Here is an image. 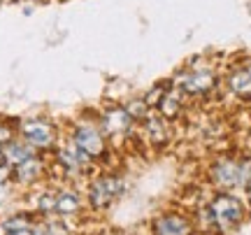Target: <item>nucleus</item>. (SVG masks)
<instances>
[{
    "label": "nucleus",
    "instance_id": "nucleus-2",
    "mask_svg": "<svg viewBox=\"0 0 251 235\" xmlns=\"http://www.w3.org/2000/svg\"><path fill=\"white\" fill-rule=\"evenodd\" d=\"M121 191H124V182L119 177H100V180L93 182V186L89 189V200L96 209H102L107 208Z\"/></svg>",
    "mask_w": 251,
    "mask_h": 235
},
{
    "label": "nucleus",
    "instance_id": "nucleus-12",
    "mask_svg": "<svg viewBox=\"0 0 251 235\" xmlns=\"http://www.w3.org/2000/svg\"><path fill=\"white\" fill-rule=\"evenodd\" d=\"M40 175H42V163H40V158H35V156L14 168V177H17L21 184H30V182H35Z\"/></svg>",
    "mask_w": 251,
    "mask_h": 235
},
{
    "label": "nucleus",
    "instance_id": "nucleus-11",
    "mask_svg": "<svg viewBox=\"0 0 251 235\" xmlns=\"http://www.w3.org/2000/svg\"><path fill=\"white\" fill-rule=\"evenodd\" d=\"M81 208V200L75 191H61L56 193V212L61 217H70V214H77Z\"/></svg>",
    "mask_w": 251,
    "mask_h": 235
},
{
    "label": "nucleus",
    "instance_id": "nucleus-15",
    "mask_svg": "<svg viewBox=\"0 0 251 235\" xmlns=\"http://www.w3.org/2000/svg\"><path fill=\"white\" fill-rule=\"evenodd\" d=\"M28 226H30V219H28L26 214H14V217L5 219V224H2V228H5V233H7V235L17 233V231L28 228Z\"/></svg>",
    "mask_w": 251,
    "mask_h": 235
},
{
    "label": "nucleus",
    "instance_id": "nucleus-7",
    "mask_svg": "<svg viewBox=\"0 0 251 235\" xmlns=\"http://www.w3.org/2000/svg\"><path fill=\"white\" fill-rule=\"evenodd\" d=\"M2 154H5V163L14 165V168L35 156L33 154V147L28 142H17V140H9L7 145H2Z\"/></svg>",
    "mask_w": 251,
    "mask_h": 235
},
{
    "label": "nucleus",
    "instance_id": "nucleus-8",
    "mask_svg": "<svg viewBox=\"0 0 251 235\" xmlns=\"http://www.w3.org/2000/svg\"><path fill=\"white\" fill-rule=\"evenodd\" d=\"M214 182L219 186L230 189L235 184H240V165L233 161H224L214 168Z\"/></svg>",
    "mask_w": 251,
    "mask_h": 235
},
{
    "label": "nucleus",
    "instance_id": "nucleus-14",
    "mask_svg": "<svg viewBox=\"0 0 251 235\" xmlns=\"http://www.w3.org/2000/svg\"><path fill=\"white\" fill-rule=\"evenodd\" d=\"M230 86H233V91H235V93H240V96L251 93V75L247 73V70H242V73H235L233 77H230Z\"/></svg>",
    "mask_w": 251,
    "mask_h": 235
},
{
    "label": "nucleus",
    "instance_id": "nucleus-23",
    "mask_svg": "<svg viewBox=\"0 0 251 235\" xmlns=\"http://www.w3.org/2000/svg\"><path fill=\"white\" fill-rule=\"evenodd\" d=\"M5 163V154H2V147H0V165Z\"/></svg>",
    "mask_w": 251,
    "mask_h": 235
},
{
    "label": "nucleus",
    "instance_id": "nucleus-5",
    "mask_svg": "<svg viewBox=\"0 0 251 235\" xmlns=\"http://www.w3.org/2000/svg\"><path fill=\"white\" fill-rule=\"evenodd\" d=\"M156 235H191V226L188 221L179 214H168V217H161L153 226Z\"/></svg>",
    "mask_w": 251,
    "mask_h": 235
},
{
    "label": "nucleus",
    "instance_id": "nucleus-22",
    "mask_svg": "<svg viewBox=\"0 0 251 235\" xmlns=\"http://www.w3.org/2000/svg\"><path fill=\"white\" fill-rule=\"evenodd\" d=\"M5 200H7V186H5V184H0V205H2Z\"/></svg>",
    "mask_w": 251,
    "mask_h": 235
},
{
    "label": "nucleus",
    "instance_id": "nucleus-16",
    "mask_svg": "<svg viewBox=\"0 0 251 235\" xmlns=\"http://www.w3.org/2000/svg\"><path fill=\"white\" fill-rule=\"evenodd\" d=\"M37 209H40V212H45V214L56 212V193H51V191L40 193V198H37Z\"/></svg>",
    "mask_w": 251,
    "mask_h": 235
},
{
    "label": "nucleus",
    "instance_id": "nucleus-20",
    "mask_svg": "<svg viewBox=\"0 0 251 235\" xmlns=\"http://www.w3.org/2000/svg\"><path fill=\"white\" fill-rule=\"evenodd\" d=\"M12 177V170H9V165H0V184H7V180Z\"/></svg>",
    "mask_w": 251,
    "mask_h": 235
},
{
    "label": "nucleus",
    "instance_id": "nucleus-13",
    "mask_svg": "<svg viewBox=\"0 0 251 235\" xmlns=\"http://www.w3.org/2000/svg\"><path fill=\"white\" fill-rule=\"evenodd\" d=\"M147 133L153 142H165L168 140V124L165 117H147Z\"/></svg>",
    "mask_w": 251,
    "mask_h": 235
},
{
    "label": "nucleus",
    "instance_id": "nucleus-4",
    "mask_svg": "<svg viewBox=\"0 0 251 235\" xmlns=\"http://www.w3.org/2000/svg\"><path fill=\"white\" fill-rule=\"evenodd\" d=\"M72 142L79 147L89 158L100 156L102 152H105V140H102V133H100L96 126H89V124H84V126H79L77 131H75Z\"/></svg>",
    "mask_w": 251,
    "mask_h": 235
},
{
    "label": "nucleus",
    "instance_id": "nucleus-6",
    "mask_svg": "<svg viewBox=\"0 0 251 235\" xmlns=\"http://www.w3.org/2000/svg\"><path fill=\"white\" fill-rule=\"evenodd\" d=\"M130 124H133V117H130L126 109H121V107L109 109L107 114L102 117V126H105V131H107L109 135H119V133L128 131Z\"/></svg>",
    "mask_w": 251,
    "mask_h": 235
},
{
    "label": "nucleus",
    "instance_id": "nucleus-18",
    "mask_svg": "<svg viewBox=\"0 0 251 235\" xmlns=\"http://www.w3.org/2000/svg\"><path fill=\"white\" fill-rule=\"evenodd\" d=\"M126 112L133 119H140V117H144V112H147V103H144V100H133V103L126 107Z\"/></svg>",
    "mask_w": 251,
    "mask_h": 235
},
{
    "label": "nucleus",
    "instance_id": "nucleus-1",
    "mask_svg": "<svg viewBox=\"0 0 251 235\" xmlns=\"http://www.w3.org/2000/svg\"><path fill=\"white\" fill-rule=\"evenodd\" d=\"M209 217H212V221H214L216 226L228 228L240 221V217H242V205H240V200L233 198V196H219V198H214L212 205H209Z\"/></svg>",
    "mask_w": 251,
    "mask_h": 235
},
{
    "label": "nucleus",
    "instance_id": "nucleus-9",
    "mask_svg": "<svg viewBox=\"0 0 251 235\" xmlns=\"http://www.w3.org/2000/svg\"><path fill=\"white\" fill-rule=\"evenodd\" d=\"M181 86L191 93H205L214 86V75L212 73H205V70H200V73H191L186 77H181Z\"/></svg>",
    "mask_w": 251,
    "mask_h": 235
},
{
    "label": "nucleus",
    "instance_id": "nucleus-21",
    "mask_svg": "<svg viewBox=\"0 0 251 235\" xmlns=\"http://www.w3.org/2000/svg\"><path fill=\"white\" fill-rule=\"evenodd\" d=\"M12 235H35V228H33V226L21 228V231H17V233H12Z\"/></svg>",
    "mask_w": 251,
    "mask_h": 235
},
{
    "label": "nucleus",
    "instance_id": "nucleus-24",
    "mask_svg": "<svg viewBox=\"0 0 251 235\" xmlns=\"http://www.w3.org/2000/svg\"><path fill=\"white\" fill-rule=\"evenodd\" d=\"M247 73H249V75H251V65H249V68H247Z\"/></svg>",
    "mask_w": 251,
    "mask_h": 235
},
{
    "label": "nucleus",
    "instance_id": "nucleus-3",
    "mask_svg": "<svg viewBox=\"0 0 251 235\" xmlns=\"http://www.w3.org/2000/svg\"><path fill=\"white\" fill-rule=\"evenodd\" d=\"M21 135L30 147H51L56 140V131L49 121L42 119H28L21 124Z\"/></svg>",
    "mask_w": 251,
    "mask_h": 235
},
{
    "label": "nucleus",
    "instance_id": "nucleus-19",
    "mask_svg": "<svg viewBox=\"0 0 251 235\" xmlns=\"http://www.w3.org/2000/svg\"><path fill=\"white\" fill-rule=\"evenodd\" d=\"M9 140H12V128H9L7 124H2V121H0V147L7 145Z\"/></svg>",
    "mask_w": 251,
    "mask_h": 235
},
{
    "label": "nucleus",
    "instance_id": "nucleus-10",
    "mask_svg": "<svg viewBox=\"0 0 251 235\" xmlns=\"http://www.w3.org/2000/svg\"><path fill=\"white\" fill-rule=\"evenodd\" d=\"M58 161H61L63 165L68 168V170H79L84 163H89V156L84 154L79 147L72 142V145L63 147L61 152H58Z\"/></svg>",
    "mask_w": 251,
    "mask_h": 235
},
{
    "label": "nucleus",
    "instance_id": "nucleus-17",
    "mask_svg": "<svg viewBox=\"0 0 251 235\" xmlns=\"http://www.w3.org/2000/svg\"><path fill=\"white\" fill-rule=\"evenodd\" d=\"M177 112H179V100L172 98V96H165V98L161 100V117L170 119V117H175Z\"/></svg>",
    "mask_w": 251,
    "mask_h": 235
}]
</instances>
